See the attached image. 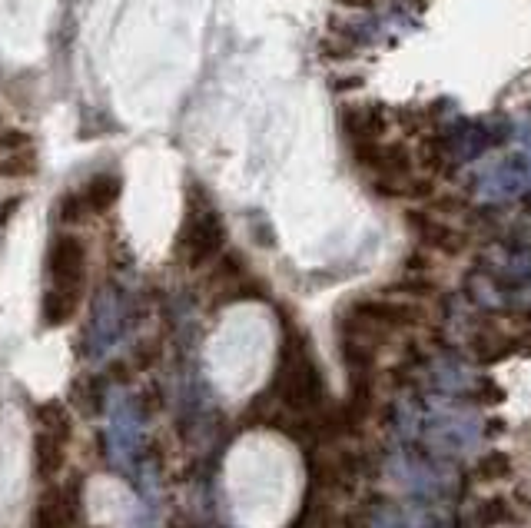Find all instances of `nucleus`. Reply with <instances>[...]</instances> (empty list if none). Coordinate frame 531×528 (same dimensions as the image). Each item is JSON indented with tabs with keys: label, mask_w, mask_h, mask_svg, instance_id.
Segmentation results:
<instances>
[{
	"label": "nucleus",
	"mask_w": 531,
	"mask_h": 528,
	"mask_svg": "<svg viewBox=\"0 0 531 528\" xmlns=\"http://www.w3.org/2000/svg\"><path fill=\"white\" fill-rule=\"evenodd\" d=\"M80 512V482H67L50 489L30 515V528H70Z\"/></svg>",
	"instance_id": "nucleus-3"
},
{
	"label": "nucleus",
	"mask_w": 531,
	"mask_h": 528,
	"mask_svg": "<svg viewBox=\"0 0 531 528\" xmlns=\"http://www.w3.org/2000/svg\"><path fill=\"white\" fill-rule=\"evenodd\" d=\"M87 279V243L74 233H60L47 250V286L80 289Z\"/></svg>",
	"instance_id": "nucleus-1"
},
{
	"label": "nucleus",
	"mask_w": 531,
	"mask_h": 528,
	"mask_svg": "<svg viewBox=\"0 0 531 528\" xmlns=\"http://www.w3.org/2000/svg\"><path fill=\"white\" fill-rule=\"evenodd\" d=\"M342 130L352 137V147L359 143H376L385 130V120L376 107H346L342 110Z\"/></svg>",
	"instance_id": "nucleus-6"
},
{
	"label": "nucleus",
	"mask_w": 531,
	"mask_h": 528,
	"mask_svg": "<svg viewBox=\"0 0 531 528\" xmlns=\"http://www.w3.org/2000/svg\"><path fill=\"white\" fill-rule=\"evenodd\" d=\"M120 176L117 173H97L93 180L87 183V190H83V200H87V210L90 213H107L113 203L120 200Z\"/></svg>",
	"instance_id": "nucleus-7"
},
{
	"label": "nucleus",
	"mask_w": 531,
	"mask_h": 528,
	"mask_svg": "<svg viewBox=\"0 0 531 528\" xmlns=\"http://www.w3.org/2000/svg\"><path fill=\"white\" fill-rule=\"evenodd\" d=\"M64 462H67V439L54 436V432L37 429V439H34V472H37V479L50 482L60 469H64Z\"/></svg>",
	"instance_id": "nucleus-5"
},
{
	"label": "nucleus",
	"mask_w": 531,
	"mask_h": 528,
	"mask_svg": "<svg viewBox=\"0 0 531 528\" xmlns=\"http://www.w3.org/2000/svg\"><path fill=\"white\" fill-rule=\"evenodd\" d=\"M80 299H83L80 289H54V286H47L44 299H40V323H44L47 329L67 326L70 319L77 316Z\"/></svg>",
	"instance_id": "nucleus-4"
},
{
	"label": "nucleus",
	"mask_w": 531,
	"mask_h": 528,
	"mask_svg": "<svg viewBox=\"0 0 531 528\" xmlns=\"http://www.w3.org/2000/svg\"><path fill=\"white\" fill-rule=\"evenodd\" d=\"M87 213L90 210H87L83 193H70V196H64V203H60V220H64V223H80Z\"/></svg>",
	"instance_id": "nucleus-9"
},
{
	"label": "nucleus",
	"mask_w": 531,
	"mask_h": 528,
	"mask_svg": "<svg viewBox=\"0 0 531 528\" xmlns=\"http://www.w3.org/2000/svg\"><path fill=\"white\" fill-rule=\"evenodd\" d=\"M223 246V223L210 206L193 210L186 216L183 230H180V256L190 266H203L206 260H213Z\"/></svg>",
	"instance_id": "nucleus-2"
},
{
	"label": "nucleus",
	"mask_w": 531,
	"mask_h": 528,
	"mask_svg": "<svg viewBox=\"0 0 531 528\" xmlns=\"http://www.w3.org/2000/svg\"><path fill=\"white\" fill-rule=\"evenodd\" d=\"M37 429L54 432V436L70 439V429H74V419H70V412H67L64 406H60V402H44V406L37 409Z\"/></svg>",
	"instance_id": "nucleus-8"
}]
</instances>
